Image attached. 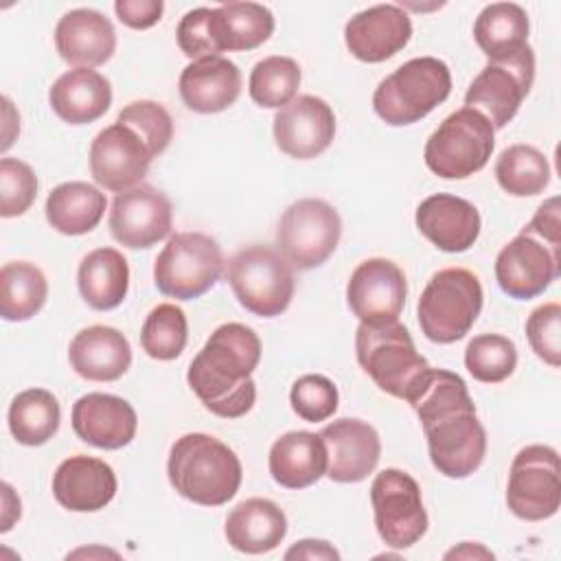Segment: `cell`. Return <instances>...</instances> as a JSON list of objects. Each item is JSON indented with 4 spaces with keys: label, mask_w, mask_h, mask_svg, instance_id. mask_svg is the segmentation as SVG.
Returning <instances> with one entry per match:
<instances>
[{
    "label": "cell",
    "mask_w": 561,
    "mask_h": 561,
    "mask_svg": "<svg viewBox=\"0 0 561 561\" xmlns=\"http://www.w3.org/2000/svg\"><path fill=\"white\" fill-rule=\"evenodd\" d=\"M528 232L537 234L539 239H546L554 245H561V221H559V197L546 199L528 226H524Z\"/></svg>",
    "instance_id": "obj_46"
},
{
    "label": "cell",
    "mask_w": 561,
    "mask_h": 561,
    "mask_svg": "<svg viewBox=\"0 0 561 561\" xmlns=\"http://www.w3.org/2000/svg\"><path fill=\"white\" fill-rule=\"evenodd\" d=\"M114 11L118 20L129 28H149L153 26L164 11L162 0H116Z\"/></svg>",
    "instance_id": "obj_45"
},
{
    "label": "cell",
    "mask_w": 561,
    "mask_h": 561,
    "mask_svg": "<svg viewBox=\"0 0 561 561\" xmlns=\"http://www.w3.org/2000/svg\"><path fill=\"white\" fill-rule=\"evenodd\" d=\"M480 278L465 267H445L436 272L416 305L423 335L436 344L462 340L482 309Z\"/></svg>",
    "instance_id": "obj_6"
},
{
    "label": "cell",
    "mask_w": 561,
    "mask_h": 561,
    "mask_svg": "<svg viewBox=\"0 0 561 561\" xmlns=\"http://www.w3.org/2000/svg\"><path fill=\"white\" fill-rule=\"evenodd\" d=\"M465 366L473 379L482 383H500L513 375L517 366V348L506 335L482 333L469 340L465 348Z\"/></svg>",
    "instance_id": "obj_39"
},
{
    "label": "cell",
    "mask_w": 561,
    "mask_h": 561,
    "mask_svg": "<svg viewBox=\"0 0 561 561\" xmlns=\"http://www.w3.org/2000/svg\"><path fill=\"white\" fill-rule=\"evenodd\" d=\"M259 359V335L241 322H226L210 333L193 357L186 381L206 410L221 419H239L256 401L252 373Z\"/></svg>",
    "instance_id": "obj_2"
},
{
    "label": "cell",
    "mask_w": 561,
    "mask_h": 561,
    "mask_svg": "<svg viewBox=\"0 0 561 561\" xmlns=\"http://www.w3.org/2000/svg\"><path fill=\"white\" fill-rule=\"evenodd\" d=\"M37 195L33 169L18 158L0 160V215L4 219L24 215Z\"/></svg>",
    "instance_id": "obj_42"
},
{
    "label": "cell",
    "mask_w": 561,
    "mask_h": 561,
    "mask_svg": "<svg viewBox=\"0 0 561 561\" xmlns=\"http://www.w3.org/2000/svg\"><path fill=\"white\" fill-rule=\"evenodd\" d=\"M184 105L199 114L230 107L241 94V70L230 59L215 55L188 64L178 81Z\"/></svg>",
    "instance_id": "obj_26"
},
{
    "label": "cell",
    "mask_w": 561,
    "mask_h": 561,
    "mask_svg": "<svg viewBox=\"0 0 561 561\" xmlns=\"http://www.w3.org/2000/svg\"><path fill=\"white\" fill-rule=\"evenodd\" d=\"M116 486L114 469L105 460L85 454L61 460L53 473V495L72 513L105 508L114 500Z\"/></svg>",
    "instance_id": "obj_22"
},
{
    "label": "cell",
    "mask_w": 561,
    "mask_h": 561,
    "mask_svg": "<svg viewBox=\"0 0 561 561\" xmlns=\"http://www.w3.org/2000/svg\"><path fill=\"white\" fill-rule=\"evenodd\" d=\"M136 427V410L116 394L88 392L72 405V430L92 447L121 449L134 440Z\"/></svg>",
    "instance_id": "obj_21"
},
{
    "label": "cell",
    "mask_w": 561,
    "mask_h": 561,
    "mask_svg": "<svg viewBox=\"0 0 561 561\" xmlns=\"http://www.w3.org/2000/svg\"><path fill=\"white\" fill-rule=\"evenodd\" d=\"M68 362L88 381H116L131 364V346L118 329L92 324L72 337Z\"/></svg>",
    "instance_id": "obj_25"
},
{
    "label": "cell",
    "mask_w": 561,
    "mask_h": 561,
    "mask_svg": "<svg viewBox=\"0 0 561 561\" xmlns=\"http://www.w3.org/2000/svg\"><path fill=\"white\" fill-rule=\"evenodd\" d=\"M535 81V53L530 46L500 61H489L471 81L465 107L480 112L493 129L506 127Z\"/></svg>",
    "instance_id": "obj_12"
},
{
    "label": "cell",
    "mask_w": 561,
    "mask_h": 561,
    "mask_svg": "<svg viewBox=\"0 0 561 561\" xmlns=\"http://www.w3.org/2000/svg\"><path fill=\"white\" fill-rule=\"evenodd\" d=\"M342 219L337 210L316 197H305L287 206L278 221L276 243L294 270H313L322 265L337 248Z\"/></svg>",
    "instance_id": "obj_10"
},
{
    "label": "cell",
    "mask_w": 561,
    "mask_h": 561,
    "mask_svg": "<svg viewBox=\"0 0 561 561\" xmlns=\"http://www.w3.org/2000/svg\"><path fill=\"white\" fill-rule=\"evenodd\" d=\"M153 160L147 142L127 125L101 129L90 145V173L107 191L123 193L142 182Z\"/></svg>",
    "instance_id": "obj_15"
},
{
    "label": "cell",
    "mask_w": 561,
    "mask_h": 561,
    "mask_svg": "<svg viewBox=\"0 0 561 561\" xmlns=\"http://www.w3.org/2000/svg\"><path fill=\"white\" fill-rule=\"evenodd\" d=\"M285 559H329L337 561L340 552L324 539H300L285 552Z\"/></svg>",
    "instance_id": "obj_47"
},
{
    "label": "cell",
    "mask_w": 561,
    "mask_h": 561,
    "mask_svg": "<svg viewBox=\"0 0 561 561\" xmlns=\"http://www.w3.org/2000/svg\"><path fill=\"white\" fill-rule=\"evenodd\" d=\"M528 15L515 2L486 4L473 24V37L489 61L517 55L528 46Z\"/></svg>",
    "instance_id": "obj_32"
},
{
    "label": "cell",
    "mask_w": 561,
    "mask_h": 561,
    "mask_svg": "<svg viewBox=\"0 0 561 561\" xmlns=\"http://www.w3.org/2000/svg\"><path fill=\"white\" fill-rule=\"evenodd\" d=\"M55 48L75 68L101 66L116 50L114 24L94 9H72L55 26Z\"/></svg>",
    "instance_id": "obj_24"
},
{
    "label": "cell",
    "mask_w": 561,
    "mask_h": 561,
    "mask_svg": "<svg viewBox=\"0 0 561 561\" xmlns=\"http://www.w3.org/2000/svg\"><path fill=\"white\" fill-rule=\"evenodd\" d=\"M48 103L64 123L88 125L110 110L112 88L101 72L92 68H75L53 83Z\"/></svg>",
    "instance_id": "obj_27"
},
{
    "label": "cell",
    "mask_w": 561,
    "mask_h": 561,
    "mask_svg": "<svg viewBox=\"0 0 561 561\" xmlns=\"http://www.w3.org/2000/svg\"><path fill=\"white\" fill-rule=\"evenodd\" d=\"M228 283L239 305L261 318L280 316L294 298V267L280 250L252 243L228 263Z\"/></svg>",
    "instance_id": "obj_7"
},
{
    "label": "cell",
    "mask_w": 561,
    "mask_h": 561,
    "mask_svg": "<svg viewBox=\"0 0 561 561\" xmlns=\"http://www.w3.org/2000/svg\"><path fill=\"white\" fill-rule=\"evenodd\" d=\"M370 504L381 541L390 548H410L427 530L416 480L401 469H383L370 484Z\"/></svg>",
    "instance_id": "obj_13"
},
{
    "label": "cell",
    "mask_w": 561,
    "mask_h": 561,
    "mask_svg": "<svg viewBox=\"0 0 561 561\" xmlns=\"http://www.w3.org/2000/svg\"><path fill=\"white\" fill-rule=\"evenodd\" d=\"M451 72L436 57H414L388 75L373 94L377 116L392 125H412L447 101Z\"/></svg>",
    "instance_id": "obj_5"
},
{
    "label": "cell",
    "mask_w": 561,
    "mask_h": 561,
    "mask_svg": "<svg viewBox=\"0 0 561 561\" xmlns=\"http://www.w3.org/2000/svg\"><path fill=\"white\" fill-rule=\"evenodd\" d=\"M105 193L88 182H64L46 197V219L61 234H85L105 215Z\"/></svg>",
    "instance_id": "obj_31"
},
{
    "label": "cell",
    "mask_w": 561,
    "mask_h": 561,
    "mask_svg": "<svg viewBox=\"0 0 561 561\" xmlns=\"http://www.w3.org/2000/svg\"><path fill=\"white\" fill-rule=\"evenodd\" d=\"M175 37H178L180 50L195 61L204 57H215L221 53L215 37V26H213V9L199 7L188 11L180 20Z\"/></svg>",
    "instance_id": "obj_44"
},
{
    "label": "cell",
    "mask_w": 561,
    "mask_h": 561,
    "mask_svg": "<svg viewBox=\"0 0 561 561\" xmlns=\"http://www.w3.org/2000/svg\"><path fill=\"white\" fill-rule=\"evenodd\" d=\"M412 37L410 15L399 4H375L355 13L344 26L351 55L366 64H379L397 55Z\"/></svg>",
    "instance_id": "obj_20"
},
{
    "label": "cell",
    "mask_w": 561,
    "mask_h": 561,
    "mask_svg": "<svg viewBox=\"0 0 561 561\" xmlns=\"http://www.w3.org/2000/svg\"><path fill=\"white\" fill-rule=\"evenodd\" d=\"M171 217L169 197L151 184H138L116 193L110 210V230L125 248H151L169 237Z\"/></svg>",
    "instance_id": "obj_16"
},
{
    "label": "cell",
    "mask_w": 561,
    "mask_h": 561,
    "mask_svg": "<svg viewBox=\"0 0 561 561\" xmlns=\"http://www.w3.org/2000/svg\"><path fill=\"white\" fill-rule=\"evenodd\" d=\"M81 298L96 311L116 309L129 287L127 259L116 248H96L83 256L77 272Z\"/></svg>",
    "instance_id": "obj_30"
},
{
    "label": "cell",
    "mask_w": 561,
    "mask_h": 561,
    "mask_svg": "<svg viewBox=\"0 0 561 561\" xmlns=\"http://www.w3.org/2000/svg\"><path fill=\"white\" fill-rule=\"evenodd\" d=\"M61 421L57 397L46 388L22 390L9 405V430L20 445L37 447L48 443Z\"/></svg>",
    "instance_id": "obj_34"
},
{
    "label": "cell",
    "mask_w": 561,
    "mask_h": 561,
    "mask_svg": "<svg viewBox=\"0 0 561 561\" xmlns=\"http://www.w3.org/2000/svg\"><path fill=\"white\" fill-rule=\"evenodd\" d=\"M355 353L359 366L379 390L408 403L432 368L427 359L416 353L410 331L399 320L379 324L359 322Z\"/></svg>",
    "instance_id": "obj_4"
},
{
    "label": "cell",
    "mask_w": 561,
    "mask_h": 561,
    "mask_svg": "<svg viewBox=\"0 0 561 561\" xmlns=\"http://www.w3.org/2000/svg\"><path fill=\"white\" fill-rule=\"evenodd\" d=\"M333 136L335 114L320 96L300 94L274 116V140L289 158H316L329 149Z\"/></svg>",
    "instance_id": "obj_18"
},
{
    "label": "cell",
    "mask_w": 561,
    "mask_h": 561,
    "mask_svg": "<svg viewBox=\"0 0 561 561\" xmlns=\"http://www.w3.org/2000/svg\"><path fill=\"white\" fill-rule=\"evenodd\" d=\"M405 276L403 270L390 259L362 261L346 285V302L359 322H392L405 305Z\"/></svg>",
    "instance_id": "obj_17"
},
{
    "label": "cell",
    "mask_w": 561,
    "mask_h": 561,
    "mask_svg": "<svg viewBox=\"0 0 561 561\" xmlns=\"http://www.w3.org/2000/svg\"><path fill=\"white\" fill-rule=\"evenodd\" d=\"M320 438L327 447V476L333 482H362L375 471L381 440L377 430L366 421L337 419L322 427Z\"/></svg>",
    "instance_id": "obj_19"
},
{
    "label": "cell",
    "mask_w": 561,
    "mask_h": 561,
    "mask_svg": "<svg viewBox=\"0 0 561 561\" xmlns=\"http://www.w3.org/2000/svg\"><path fill=\"white\" fill-rule=\"evenodd\" d=\"M188 340V322L178 305L162 302L153 307L140 329L142 351L160 362L180 357Z\"/></svg>",
    "instance_id": "obj_38"
},
{
    "label": "cell",
    "mask_w": 561,
    "mask_h": 561,
    "mask_svg": "<svg viewBox=\"0 0 561 561\" xmlns=\"http://www.w3.org/2000/svg\"><path fill=\"white\" fill-rule=\"evenodd\" d=\"M287 535V517L283 508L267 497H250L239 502L226 517L228 543L245 554H263L274 550Z\"/></svg>",
    "instance_id": "obj_28"
},
{
    "label": "cell",
    "mask_w": 561,
    "mask_h": 561,
    "mask_svg": "<svg viewBox=\"0 0 561 561\" xmlns=\"http://www.w3.org/2000/svg\"><path fill=\"white\" fill-rule=\"evenodd\" d=\"M419 232L443 252H465L480 234L478 208L449 193H436L425 197L414 215Z\"/></svg>",
    "instance_id": "obj_23"
},
{
    "label": "cell",
    "mask_w": 561,
    "mask_h": 561,
    "mask_svg": "<svg viewBox=\"0 0 561 561\" xmlns=\"http://www.w3.org/2000/svg\"><path fill=\"white\" fill-rule=\"evenodd\" d=\"M497 184L513 197L539 195L550 182V164L533 145H511L495 162Z\"/></svg>",
    "instance_id": "obj_36"
},
{
    "label": "cell",
    "mask_w": 561,
    "mask_h": 561,
    "mask_svg": "<svg viewBox=\"0 0 561 561\" xmlns=\"http://www.w3.org/2000/svg\"><path fill=\"white\" fill-rule=\"evenodd\" d=\"M219 50H252L274 33V15L259 2H224L213 9Z\"/></svg>",
    "instance_id": "obj_33"
},
{
    "label": "cell",
    "mask_w": 561,
    "mask_h": 561,
    "mask_svg": "<svg viewBox=\"0 0 561 561\" xmlns=\"http://www.w3.org/2000/svg\"><path fill=\"white\" fill-rule=\"evenodd\" d=\"M224 272L219 243L204 232L173 234L153 263V283L160 294L193 300L206 294Z\"/></svg>",
    "instance_id": "obj_9"
},
{
    "label": "cell",
    "mask_w": 561,
    "mask_h": 561,
    "mask_svg": "<svg viewBox=\"0 0 561 561\" xmlns=\"http://www.w3.org/2000/svg\"><path fill=\"white\" fill-rule=\"evenodd\" d=\"M15 519H20V497L13 493L11 484L4 482L2 484V526H0V530L7 533Z\"/></svg>",
    "instance_id": "obj_48"
},
{
    "label": "cell",
    "mask_w": 561,
    "mask_h": 561,
    "mask_svg": "<svg viewBox=\"0 0 561 561\" xmlns=\"http://www.w3.org/2000/svg\"><path fill=\"white\" fill-rule=\"evenodd\" d=\"M300 66L291 57L272 55L254 64L250 72V96L261 107H285L296 99Z\"/></svg>",
    "instance_id": "obj_37"
},
{
    "label": "cell",
    "mask_w": 561,
    "mask_h": 561,
    "mask_svg": "<svg viewBox=\"0 0 561 561\" xmlns=\"http://www.w3.org/2000/svg\"><path fill=\"white\" fill-rule=\"evenodd\" d=\"M506 504L511 513L526 522L552 517L561 504L559 454L548 445H528L511 462Z\"/></svg>",
    "instance_id": "obj_11"
},
{
    "label": "cell",
    "mask_w": 561,
    "mask_h": 561,
    "mask_svg": "<svg viewBox=\"0 0 561 561\" xmlns=\"http://www.w3.org/2000/svg\"><path fill=\"white\" fill-rule=\"evenodd\" d=\"M526 337L539 359L557 368L561 364V307L546 302L526 320Z\"/></svg>",
    "instance_id": "obj_43"
},
{
    "label": "cell",
    "mask_w": 561,
    "mask_h": 561,
    "mask_svg": "<svg viewBox=\"0 0 561 561\" xmlns=\"http://www.w3.org/2000/svg\"><path fill=\"white\" fill-rule=\"evenodd\" d=\"M410 405L419 414L427 451L438 473L467 478L484 460L486 432L460 375L430 368Z\"/></svg>",
    "instance_id": "obj_1"
},
{
    "label": "cell",
    "mask_w": 561,
    "mask_h": 561,
    "mask_svg": "<svg viewBox=\"0 0 561 561\" xmlns=\"http://www.w3.org/2000/svg\"><path fill=\"white\" fill-rule=\"evenodd\" d=\"M337 388L324 375H302L294 381L289 392L291 410L309 423H320L337 410Z\"/></svg>",
    "instance_id": "obj_41"
},
{
    "label": "cell",
    "mask_w": 561,
    "mask_h": 561,
    "mask_svg": "<svg viewBox=\"0 0 561 561\" xmlns=\"http://www.w3.org/2000/svg\"><path fill=\"white\" fill-rule=\"evenodd\" d=\"M495 129L471 107H460L449 114L425 142V164L443 180H465L486 167L493 147Z\"/></svg>",
    "instance_id": "obj_8"
},
{
    "label": "cell",
    "mask_w": 561,
    "mask_h": 561,
    "mask_svg": "<svg viewBox=\"0 0 561 561\" xmlns=\"http://www.w3.org/2000/svg\"><path fill=\"white\" fill-rule=\"evenodd\" d=\"M561 272V245H554L526 228L511 239L495 259V280L515 300L543 294Z\"/></svg>",
    "instance_id": "obj_14"
},
{
    "label": "cell",
    "mask_w": 561,
    "mask_h": 561,
    "mask_svg": "<svg viewBox=\"0 0 561 561\" xmlns=\"http://www.w3.org/2000/svg\"><path fill=\"white\" fill-rule=\"evenodd\" d=\"M116 121L131 127L147 142L153 158L160 156L173 138V118L156 101H131L118 112Z\"/></svg>",
    "instance_id": "obj_40"
},
{
    "label": "cell",
    "mask_w": 561,
    "mask_h": 561,
    "mask_svg": "<svg viewBox=\"0 0 561 561\" xmlns=\"http://www.w3.org/2000/svg\"><path fill=\"white\" fill-rule=\"evenodd\" d=\"M270 473L285 489H307L327 473V447L320 434L287 432L270 447Z\"/></svg>",
    "instance_id": "obj_29"
},
{
    "label": "cell",
    "mask_w": 561,
    "mask_h": 561,
    "mask_svg": "<svg viewBox=\"0 0 561 561\" xmlns=\"http://www.w3.org/2000/svg\"><path fill=\"white\" fill-rule=\"evenodd\" d=\"M447 559H451V557H493L489 550H484V548H480V546H473V550H471V543L469 541H465L460 548H454L451 552H447L445 554Z\"/></svg>",
    "instance_id": "obj_49"
},
{
    "label": "cell",
    "mask_w": 561,
    "mask_h": 561,
    "mask_svg": "<svg viewBox=\"0 0 561 561\" xmlns=\"http://www.w3.org/2000/svg\"><path fill=\"white\" fill-rule=\"evenodd\" d=\"M171 486L202 506H221L241 486V462L219 438L202 432L180 436L167 462Z\"/></svg>",
    "instance_id": "obj_3"
},
{
    "label": "cell",
    "mask_w": 561,
    "mask_h": 561,
    "mask_svg": "<svg viewBox=\"0 0 561 561\" xmlns=\"http://www.w3.org/2000/svg\"><path fill=\"white\" fill-rule=\"evenodd\" d=\"M48 280L28 261H11L0 270V316L9 322L31 320L46 302Z\"/></svg>",
    "instance_id": "obj_35"
}]
</instances>
